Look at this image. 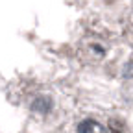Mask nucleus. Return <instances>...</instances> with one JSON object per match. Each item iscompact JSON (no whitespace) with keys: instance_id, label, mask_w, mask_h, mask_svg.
I'll return each instance as SVG.
<instances>
[{"instance_id":"f03ea898","label":"nucleus","mask_w":133,"mask_h":133,"mask_svg":"<svg viewBox=\"0 0 133 133\" xmlns=\"http://www.w3.org/2000/svg\"><path fill=\"white\" fill-rule=\"evenodd\" d=\"M111 131H113V133H122V131H118V129H116V124H115V120L111 122Z\"/></svg>"},{"instance_id":"f257e3e1","label":"nucleus","mask_w":133,"mask_h":133,"mask_svg":"<svg viewBox=\"0 0 133 133\" xmlns=\"http://www.w3.org/2000/svg\"><path fill=\"white\" fill-rule=\"evenodd\" d=\"M78 133H107V129L100 122H96L92 118H87L78 126Z\"/></svg>"}]
</instances>
